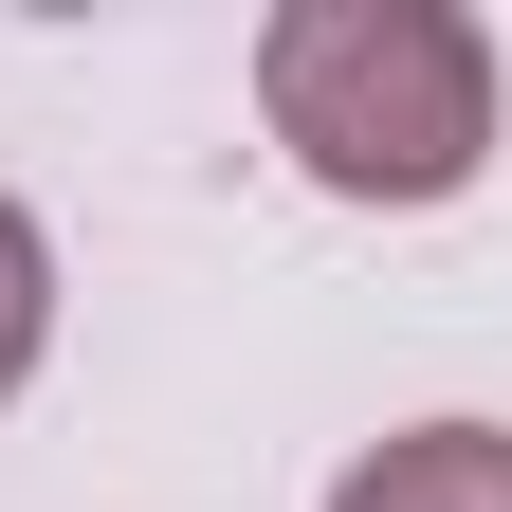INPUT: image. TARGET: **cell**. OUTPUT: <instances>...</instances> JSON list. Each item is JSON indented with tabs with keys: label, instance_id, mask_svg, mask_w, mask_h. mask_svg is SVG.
<instances>
[{
	"label": "cell",
	"instance_id": "obj_1",
	"mask_svg": "<svg viewBox=\"0 0 512 512\" xmlns=\"http://www.w3.org/2000/svg\"><path fill=\"white\" fill-rule=\"evenodd\" d=\"M256 128L330 202H458L494 165V37L458 0H275L256 19Z\"/></svg>",
	"mask_w": 512,
	"mask_h": 512
},
{
	"label": "cell",
	"instance_id": "obj_2",
	"mask_svg": "<svg viewBox=\"0 0 512 512\" xmlns=\"http://www.w3.org/2000/svg\"><path fill=\"white\" fill-rule=\"evenodd\" d=\"M330 512H512V421H403L330 476Z\"/></svg>",
	"mask_w": 512,
	"mask_h": 512
},
{
	"label": "cell",
	"instance_id": "obj_3",
	"mask_svg": "<svg viewBox=\"0 0 512 512\" xmlns=\"http://www.w3.org/2000/svg\"><path fill=\"white\" fill-rule=\"evenodd\" d=\"M37 348H55V238H37V202H0V403L37 384Z\"/></svg>",
	"mask_w": 512,
	"mask_h": 512
}]
</instances>
